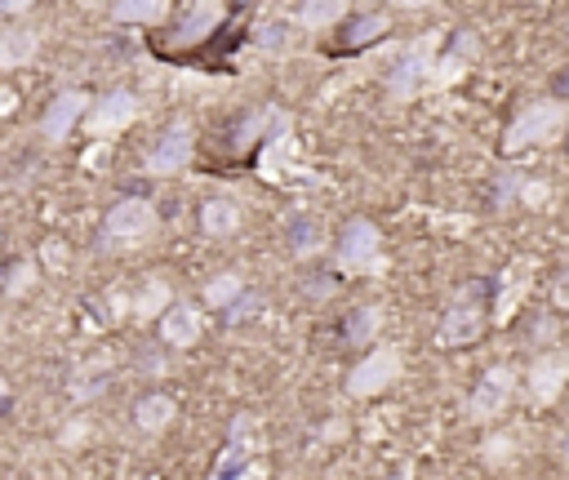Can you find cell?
<instances>
[{
    "instance_id": "28",
    "label": "cell",
    "mask_w": 569,
    "mask_h": 480,
    "mask_svg": "<svg viewBox=\"0 0 569 480\" xmlns=\"http://www.w3.org/2000/svg\"><path fill=\"white\" fill-rule=\"evenodd\" d=\"M107 156H112V148H107V139H98V143H94V148L85 152V165H90V169H98V165H103Z\"/></svg>"
},
{
    "instance_id": "2",
    "label": "cell",
    "mask_w": 569,
    "mask_h": 480,
    "mask_svg": "<svg viewBox=\"0 0 569 480\" xmlns=\"http://www.w3.org/2000/svg\"><path fill=\"white\" fill-rule=\"evenodd\" d=\"M156 227H161L156 204H152V200L129 196V200L112 204V214H107V223H103V245H112V249L148 245V241L156 236Z\"/></svg>"
},
{
    "instance_id": "6",
    "label": "cell",
    "mask_w": 569,
    "mask_h": 480,
    "mask_svg": "<svg viewBox=\"0 0 569 480\" xmlns=\"http://www.w3.org/2000/svg\"><path fill=\"white\" fill-rule=\"evenodd\" d=\"M396 378H400V352H396V348H374L361 365H356V370L347 374V391L365 400V396L387 391Z\"/></svg>"
},
{
    "instance_id": "5",
    "label": "cell",
    "mask_w": 569,
    "mask_h": 480,
    "mask_svg": "<svg viewBox=\"0 0 569 480\" xmlns=\"http://www.w3.org/2000/svg\"><path fill=\"white\" fill-rule=\"evenodd\" d=\"M512 391H516V374H512L508 365L485 370V378H480L476 391L467 396V419H472V423H493V419L512 405Z\"/></svg>"
},
{
    "instance_id": "24",
    "label": "cell",
    "mask_w": 569,
    "mask_h": 480,
    "mask_svg": "<svg viewBox=\"0 0 569 480\" xmlns=\"http://www.w3.org/2000/svg\"><path fill=\"white\" fill-rule=\"evenodd\" d=\"M387 32V19L383 14H370V19H361L351 32H347V45H365V40H374V36H383Z\"/></svg>"
},
{
    "instance_id": "11",
    "label": "cell",
    "mask_w": 569,
    "mask_h": 480,
    "mask_svg": "<svg viewBox=\"0 0 569 480\" xmlns=\"http://www.w3.org/2000/svg\"><path fill=\"white\" fill-rule=\"evenodd\" d=\"M205 320H200V307L196 303H174L165 316H161V338L170 342V348H191V342L200 338Z\"/></svg>"
},
{
    "instance_id": "8",
    "label": "cell",
    "mask_w": 569,
    "mask_h": 480,
    "mask_svg": "<svg viewBox=\"0 0 569 480\" xmlns=\"http://www.w3.org/2000/svg\"><path fill=\"white\" fill-rule=\"evenodd\" d=\"M133 120H138V98H133L129 90H112V94H103V98L90 107L85 129L94 133V139H112V133L129 129Z\"/></svg>"
},
{
    "instance_id": "32",
    "label": "cell",
    "mask_w": 569,
    "mask_h": 480,
    "mask_svg": "<svg viewBox=\"0 0 569 480\" xmlns=\"http://www.w3.org/2000/svg\"><path fill=\"white\" fill-rule=\"evenodd\" d=\"M14 107H19V94H14V90H0V112H5V116H10Z\"/></svg>"
},
{
    "instance_id": "26",
    "label": "cell",
    "mask_w": 569,
    "mask_h": 480,
    "mask_svg": "<svg viewBox=\"0 0 569 480\" xmlns=\"http://www.w3.org/2000/svg\"><path fill=\"white\" fill-rule=\"evenodd\" d=\"M480 454H485L489 467H503V463L512 458V436H493V441H485Z\"/></svg>"
},
{
    "instance_id": "9",
    "label": "cell",
    "mask_w": 569,
    "mask_h": 480,
    "mask_svg": "<svg viewBox=\"0 0 569 480\" xmlns=\"http://www.w3.org/2000/svg\"><path fill=\"white\" fill-rule=\"evenodd\" d=\"M565 383H569V352H543V356L530 365L525 391H530L534 405H551V400L565 391Z\"/></svg>"
},
{
    "instance_id": "17",
    "label": "cell",
    "mask_w": 569,
    "mask_h": 480,
    "mask_svg": "<svg viewBox=\"0 0 569 480\" xmlns=\"http://www.w3.org/2000/svg\"><path fill=\"white\" fill-rule=\"evenodd\" d=\"M223 19V0H191V14L178 27V45H196L213 32V23Z\"/></svg>"
},
{
    "instance_id": "4",
    "label": "cell",
    "mask_w": 569,
    "mask_h": 480,
    "mask_svg": "<svg viewBox=\"0 0 569 480\" xmlns=\"http://www.w3.org/2000/svg\"><path fill=\"white\" fill-rule=\"evenodd\" d=\"M338 267L342 271H383V232L370 219H351L338 236Z\"/></svg>"
},
{
    "instance_id": "22",
    "label": "cell",
    "mask_w": 569,
    "mask_h": 480,
    "mask_svg": "<svg viewBox=\"0 0 569 480\" xmlns=\"http://www.w3.org/2000/svg\"><path fill=\"white\" fill-rule=\"evenodd\" d=\"M379 325H383V307H361L356 316H347V338L351 342H370L379 333Z\"/></svg>"
},
{
    "instance_id": "13",
    "label": "cell",
    "mask_w": 569,
    "mask_h": 480,
    "mask_svg": "<svg viewBox=\"0 0 569 480\" xmlns=\"http://www.w3.org/2000/svg\"><path fill=\"white\" fill-rule=\"evenodd\" d=\"M200 227H205V236H213V241L232 236V232L241 227V204H236L232 196H213V200H205Z\"/></svg>"
},
{
    "instance_id": "18",
    "label": "cell",
    "mask_w": 569,
    "mask_h": 480,
    "mask_svg": "<svg viewBox=\"0 0 569 480\" xmlns=\"http://www.w3.org/2000/svg\"><path fill=\"white\" fill-rule=\"evenodd\" d=\"M347 14V0H303L299 5V27L303 32H325L334 23H342Z\"/></svg>"
},
{
    "instance_id": "1",
    "label": "cell",
    "mask_w": 569,
    "mask_h": 480,
    "mask_svg": "<svg viewBox=\"0 0 569 480\" xmlns=\"http://www.w3.org/2000/svg\"><path fill=\"white\" fill-rule=\"evenodd\" d=\"M437 45H441V36L432 32V36H418V40H409L405 49H400V58H396V67H392V77H387V90H392V98H414L422 85H432V77H437Z\"/></svg>"
},
{
    "instance_id": "7",
    "label": "cell",
    "mask_w": 569,
    "mask_h": 480,
    "mask_svg": "<svg viewBox=\"0 0 569 480\" xmlns=\"http://www.w3.org/2000/svg\"><path fill=\"white\" fill-rule=\"evenodd\" d=\"M187 161H191V125L178 120V125H170L161 133V143L142 156V169H148L152 178H170V174L187 169Z\"/></svg>"
},
{
    "instance_id": "30",
    "label": "cell",
    "mask_w": 569,
    "mask_h": 480,
    "mask_svg": "<svg viewBox=\"0 0 569 480\" xmlns=\"http://www.w3.org/2000/svg\"><path fill=\"white\" fill-rule=\"evenodd\" d=\"M32 5H36V0H0V10H5L10 19H14V14H27Z\"/></svg>"
},
{
    "instance_id": "25",
    "label": "cell",
    "mask_w": 569,
    "mask_h": 480,
    "mask_svg": "<svg viewBox=\"0 0 569 480\" xmlns=\"http://www.w3.org/2000/svg\"><path fill=\"white\" fill-rule=\"evenodd\" d=\"M32 281H36V262H32V258H23V262H14V271H10V285H5V294H10V298H19Z\"/></svg>"
},
{
    "instance_id": "15",
    "label": "cell",
    "mask_w": 569,
    "mask_h": 480,
    "mask_svg": "<svg viewBox=\"0 0 569 480\" xmlns=\"http://www.w3.org/2000/svg\"><path fill=\"white\" fill-rule=\"evenodd\" d=\"M36 49H40V36L32 27H10L5 36H0V67H5V72H19V67L36 62Z\"/></svg>"
},
{
    "instance_id": "33",
    "label": "cell",
    "mask_w": 569,
    "mask_h": 480,
    "mask_svg": "<svg viewBox=\"0 0 569 480\" xmlns=\"http://www.w3.org/2000/svg\"><path fill=\"white\" fill-rule=\"evenodd\" d=\"M400 10H422V5H432V0H396Z\"/></svg>"
},
{
    "instance_id": "19",
    "label": "cell",
    "mask_w": 569,
    "mask_h": 480,
    "mask_svg": "<svg viewBox=\"0 0 569 480\" xmlns=\"http://www.w3.org/2000/svg\"><path fill=\"white\" fill-rule=\"evenodd\" d=\"M170 14V0H116L112 19L116 23H161Z\"/></svg>"
},
{
    "instance_id": "10",
    "label": "cell",
    "mask_w": 569,
    "mask_h": 480,
    "mask_svg": "<svg viewBox=\"0 0 569 480\" xmlns=\"http://www.w3.org/2000/svg\"><path fill=\"white\" fill-rule=\"evenodd\" d=\"M90 112V94H81V90H67V94H58L54 103H49V112L40 116V133L49 143H62L71 129H77V120Z\"/></svg>"
},
{
    "instance_id": "14",
    "label": "cell",
    "mask_w": 569,
    "mask_h": 480,
    "mask_svg": "<svg viewBox=\"0 0 569 480\" xmlns=\"http://www.w3.org/2000/svg\"><path fill=\"white\" fill-rule=\"evenodd\" d=\"M174 419H178V405H174V396H165V391H156V396H142V400H138V409H133V423H138V432H148V436L165 432Z\"/></svg>"
},
{
    "instance_id": "12",
    "label": "cell",
    "mask_w": 569,
    "mask_h": 480,
    "mask_svg": "<svg viewBox=\"0 0 569 480\" xmlns=\"http://www.w3.org/2000/svg\"><path fill=\"white\" fill-rule=\"evenodd\" d=\"M480 333V307H476V298L467 294V298H458L454 307H450V316H445V325H441V342L445 348H458V342H472Z\"/></svg>"
},
{
    "instance_id": "20",
    "label": "cell",
    "mask_w": 569,
    "mask_h": 480,
    "mask_svg": "<svg viewBox=\"0 0 569 480\" xmlns=\"http://www.w3.org/2000/svg\"><path fill=\"white\" fill-rule=\"evenodd\" d=\"M241 290H245L241 271H223V277H213V281L205 285V303H209V307H228V303L241 298Z\"/></svg>"
},
{
    "instance_id": "3",
    "label": "cell",
    "mask_w": 569,
    "mask_h": 480,
    "mask_svg": "<svg viewBox=\"0 0 569 480\" xmlns=\"http://www.w3.org/2000/svg\"><path fill=\"white\" fill-rule=\"evenodd\" d=\"M560 129H565V107H560V103H534L530 112H521V116L508 125L503 152L516 156V152H525V148H543V143L556 139Z\"/></svg>"
},
{
    "instance_id": "23",
    "label": "cell",
    "mask_w": 569,
    "mask_h": 480,
    "mask_svg": "<svg viewBox=\"0 0 569 480\" xmlns=\"http://www.w3.org/2000/svg\"><path fill=\"white\" fill-rule=\"evenodd\" d=\"M103 370H107V361H94V365H90V370L77 378V387H71V396H77V400H90V396H98V391H103V383H98V378H103Z\"/></svg>"
},
{
    "instance_id": "21",
    "label": "cell",
    "mask_w": 569,
    "mask_h": 480,
    "mask_svg": "<svg viewBox=\"0 0 569 480\" xmlns=\"http://www.w3.org/2000/svg\"><path fill=\"white\" fill-rule=\"evenodd\" d=\"M170 307H174V298H170V290H165V281H152L148 290H142V294H138V303H133V312H138L142 320H148V316H156V312L165 316Z\"/></svg>"
},
{
    "instance_id": "29",
    "label": "cell",
    "mask_w": 569,
    "mask_h": 480,
    "mask_svg": "<svg viewBox=\"0 0 569 480\" xmlns=\"http://www.w3.org/2000/svg\"><path fill=\"white\" fill-rule=\"evenodd\" d=\"M263 476H267V467H263V463H258V467H254V471H249V467H245V471H232V476H209V480H263Z\"/></svg>"
},
{
    "instance_id": "31",
    "label": "cell",
    "mask_w": 569,
    "mask_h": 480,
    "mask_svg": "<svg viewBox=\"0 0 569 480\" xmlns=\"http://www.w3.org/2000/svg\"><path fill=\"white\" fill-rule=\"evenodd\" d=\"M556 307H569V271L556 281Z\"/></svg>"
},
{
    "instance_id": "16",
    "label": "cell",
    "mask_w": 569,
    "mask_h": 480,
    "mask_svg": "<svg viewBox=\"0 0 569 480\" xmlns=\"http://www.w3.org/2000/svg\"><path fill=\"white\" fill-rule=\"evenodd\" d=\"M530 285H534V277H530V262H525V258H521V262H512V271L503 277V290H498V307H493L498 325L512 320V312L521 307V298L530 294Z\"/></svg>"
},
{
    "instance_id": "27",
    "label": "cell",
    "mask_w": 569,
    "mask_h": 480,
    "mask_svg": "<svg viewBox=\"0 0 569 480\" xmlns=\"http://www.w3.org/2000/svg\"><path fill=\"white\" fill-rule=\"evenodd\" d=\"M463 72H467V62H463V58H441V62H437L432 85H450V81H458Z\"/></svg>"
}]
</instances>
